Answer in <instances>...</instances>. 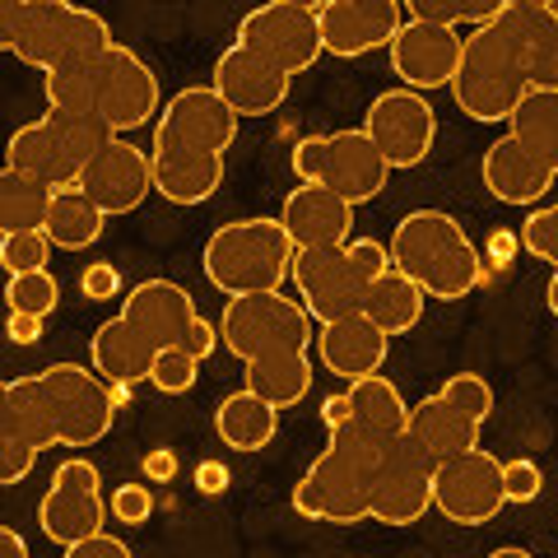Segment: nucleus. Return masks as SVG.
<instances>
[{
  "label": "nucleus",
  "instance_id": "f257e3e1",
  "mask_svg": "<svg viewBox=\"0 0 558 558\" xmlns=\"http://www.w3.org/2000/svg\"><path fill=\"white\" fill-rule=\"evenodd\" d=\"M196 299L172 284V279H145L126 293V303L112 322L98 326V336L89 344L94 373L108 381V387H135V381H149V368L163 349L182 344V336L196 322Z\"/></svg>",
  "mask_w": 558,
  "mask_h": 558
},
{
  "label": "nucleus",
  "instance_id": "f03ea898",
  "mask_svg": "<svg viewBox=\"0 0 558 558\" xmlns=\"http://www.w3.org/2000/svg\"><path fill=\"white\" fill-rule=\"evenodd\" d=\"M43 98L57 112L102 117L112 135H126L149 126V117H159V75L131 47L112 43L89 61H75L43 75Z\"/></svg>",
  "mask_w": 558,
  "mask_h": 558
},
{
  "label": "nucleus",
  "instance_id": "7ed1b4c3",
  "mask_svg": "<svg viewBox=\"0 0 558 558\" xmlns=\"http://www.w3.org/2000/svg\"><path fill=\"white\" fill-rule=\"evenodd\" d=\"M387 457V442L344 424L330 433V442L307 475L293 488V512L312 521H330V526H354V521L373 517V494H377V470Z\"/></svg>",
  "mask_w": 558,
  "mask_h": 558
},
{
  "label": "nucleus",
  "instance_id": "20e7f679",
  "mask_svg": "<svg viewBox=\"0 0 558 558\" xmlns=\"http://www.w3.org/2000/svg\"><path fill=\"white\" fill-rule=\"evenodd\" d=\"M387 252H391V266L400 275H410L438 303L470 299L484 279L480 247L447 209H414V215H405L396 223Z\"/></svg>",
  "mask_w": 558,
  "mask_h": 558
},
{
  "label": "nucleus",
  "instance_id": "39448f33",
  "mask_svg": "<svg viewBox=\"0 0 558 558\" xmlns=\"http://www.w3.org/2000/svg\"><path fill=\"white\" fill-rule=\"evenodd\" d=\"M0 47L33 70H51L89 61L112 47V28L102 14L65 5V0H5L0 5Z\"/></svg>",
  "mask_w": 558,
  "mask_h": 558
},
{
  "label": "nucleus",
  "instance_id": "423d86ee",
  "mask_svg": "<svg viewBox=\"0 0 558 558\" xmlns=\"http://www.w3.org/2000/svg\"><path fill=\"white\" fill-rule=\"evenodd\" d=\"M293 238L279 219H238L209 233L205 242V279L223 299H252V293H279L293 270Z\"/></svg>",
  "mask_w": 558,
  "mask_h": 558
},
{
  "label": "nucleus",
  "instance_id": "0eeeda50",
  "mask_svg": "<svg viewBox=\"0 0 558 558\" xmlns=\"http://www.w3.org/2000/svg\"><path fill=\"white\" fill-rule=\"evenodd\" d=\"M112 126L102 117H89V112H57L47 108L38 121L14 131L10 149H5V168L14 172H28L47 186H75L80 172L94 163L98 149L112 145Z\"/></svg>",
  "mask_w": 558,
  "mask_h": 558
},
{
  "label": "nucleus",
  "instance_id": "6e6552de",
  "mask_svg": "<svg viewBox=\"0 0 558 558\" xmlns=\"http://www.w3.org/2000/svg\"><path fill=\"white\" fill-rule=\"evenodd\" d=\"M317 340L312 317L299 299L284 293H252V299H229L219 317V344L247 368H270V363L307 359V344Z\"/></svg>",
  "mask_w": 558,
  "mask_h": 558
},
{
  "label": "nucleus",
  "instance_id": "1a4fd4ad",
  "mask_svg": "<svg viewBox=\"0 0 558 558\" xmlns=\"http://www.w3.org/2000/svg\"><path fill=\"white\" fill-rule=\"evenodd\" d=\"M293 172L299 182L336 191L349 205H368L387 191L391 163L381 159V149L368 140V131H336V135H307L293 145Z\"/></svg>",
  "mask_w": 558,
  "mask_h": 558
},
{
  "label": "nucleus",
  "instance_id": "9d476101",
  "mask_svg": "<svg viewBox=\"0 0 558 558\" xmlns=\"http://www.w3.org/2000/svg\"><path fill=\"white\" fill-rule=\"evenodd\" d=\"M451 98L470 121H512L517 102L526 98V75H521L508 38L498 33V20L465 38Z\"/></svg>",
  "mask_w": 558,
  "mask_h": 558
},
{
  "label": "nucleus",
  "instance_id": "9b49d317",
  "mask_svg": "<svg viewBox=\"0 0 558 558\" xmlns=\"http://www.w3.org/2000/svg\"><path fill=\"white\" fill-rule=\"evenodd\" d=\"M38 396L57 424L61 447H94L112 433L117 418V387H108L94 368L80 363H51V368L33 373Z\"/></svg>",
  "mask_w": 558,
  "mask_h": 558
},
{
  "label": "nucleus",
  "instance_id": "f8f14e48",
  "mask_svg": "<svg viewBox=\"0 0 558 558\" xmlns=\"http://www.w3.org/2000/svg\"><path fill=\"white\" fill-rule=\"evenodd\" d=\"M238 47H247L252 57L284 70L289 80L303 75V70H312L326 57L317 5H303V0H270V5L252 10L247 20L238 24Z\"/></svg>",
  "mask_w": 558,
  "mask_h": 558
},
{
  "label": "nucleus",
  "instance_id": "ddd939ff",
  "mask_svg": "<svg viewBox=\"0 0 558 558\" xmlns=\"http://www.w3.org/2000/svg\"><path fill=\"white\" fill-rule=\"evenodd\" d=\"M112 517L108 498H102V475L94 461L84 457H70L57 465V475H51L47 494L38 502V526L51 545H80V539H94L102 535V521Z\"/></svg>",
  "mask_w": 558,
  "mask_h": 558
},
{
  "label": "nucleus",
  "instance_id": "4468645a",
  "mask_svg": "<svg viewBox=\"0 0 558 558\" xmlns=\"http://www.w3.org/2000/svg\"><path fill=\"white\" fill-rule=\"evenodd\" d=\"M433 508L457 526H488L508 508V488H502V461L494 451H465L433 470Z\"/></svg>",
  "mask_w": 558,
  "mask_h": 558
},
{
  "label": "nucleus",
  "instance_id": "2eb2a0df",
  "mask_svg": "<svg viewBox=\"0 0 558 558\" xmlns=\"http://www.w3.org/2000/svg\"><path fill=\"white\" fill-rule=\"evenodd\" d=\"M238 112L215 94V84H196L168 98V108L154 121L149 149H186V154H215L223 159L238 140Z\"/></svg>",
  "mask_w": 558,
  "mask_h": 558
},
{
  "label": "nucleus",
  "instance_id": "dca6fc26",
  "mask_svg": "<svg viewBox=\"0 0 558 558\" xmlns=\"http://www.w3.org/2000/svg\"><path fill=\"white\" fill-rule=\"evenodd\" d=\"M289 279L299 284L307 317L322 326L354 317V312H363V299H368V279L354 270L349 247H299Z\"/></svg>",
  "mask_w": 558,
  "mask_h": 558
},
{
  "label": "nucleus",
  "instance_id": "f3484780",
  "mask_svg": "<svg viewBox=\"0 0 558 558\" xmlns=\"http://www.w3.org/2000/svg\"><path fill=\"white\" fill-rule=\"evenodd\" d=\"M363 131L381 149V159L391 168H418L428 159L433 140H438V112L428 108L424 94L414 89H387L373 98Z\"/></svg>",
  "mask_w": 558,
  "mask_h": 558
},
{
  "label": "nucleus",
  "instance_id": "a211bd4d",
  "mask_svg": "<svg viewBox=\"0 0 558 558\" xmlns=\"http://www.w3.org/2000/svg\"><path fill=\"white\" fill-rule=\"evenodd\" d=\"M433 465L428 451L410 433L387 442V457L377 470V494H373V521L381 526H414L433 508Z\"/></svg>",
  "mask_w": 558,
  "mask_h": 558
},
{
  "label": "nucleus",
  "instance_id": "6ab92c4d",
  "mask_svg": "<svg viewBox=\"0 0 558 558\" xmlns=\"http://www.w3.org/2000/svg\"><path fill=\"white\" fill-rule=\"evenodd\" d=\"M317 24H322L326 57L354 61L377 47L391 51L396 33L405 28V5L400 0H322Z\"/></svg>",
  "mask_w": 558,
  "mask_h": 558
},
{
  "label": "nucleus",
  "instance_id": "aec40b11",
  "mask_svg": "<svg viewBox=\"0 0 558 558\" xmlns=\"http://www.w3.org/2000/svg\"><path fill=\"white\" fill-rule=\"evenodd\" d=\"M465 38L457 28H438L424 20H405V28L391 43V70L400 80V89L428 94V89H451L461 65Z\"/></svg>",
  "mask_w": 558,
  "mask_h": 558
},
{
  "label": "nucleus",
  "instance_id": "412c9836",
  "mask_svg": "<svg viewBox=\"0 0 558 558\" xmlns=\"http://www.w3.org/2000/svg\"><path fill=\"white\" fill-rule=\"evenodd\" d=\"M84 196H89L102 215L117 219V215H131V209L145 205V196L154 191V163H149V149L131 145V140H112L108 149L94 154V163L80 172L75 182Z\"/></svg>",
  "mask_w": 558,
  "mask_h": 558
},
{
  "label": "nucleus",
  "instance_id": "4be33fe9",
  "mask_svg": "<svg viewBox=\"0 0 558 558\" xmlns=\"http://www.w3.org/2000/svg\"><path fill=\"white\" fill-rule=\"evenodd\" d=\"M498 33L526 75V89L558 94V14L539 0H508L498 14Z\"/></svg>",
  "mask_w": 558,
  "mask_h": 558
},
{
  "label": "nucleus",
  "instance_id": "5701e85b",
  "mask_svg": "<svg viewBox=\"0 0 558 558\" xmlns=\"http://www.w3.org/2000/svg\"><path fill=\"white\" fill-rule=\"evenodd\" d=\"M215 94L229 102L238 117H270V112L284 108L289 75L233 43L215 65Z\"/></svg>",
  "mask_w": 558,
  "mask_h": 558
},
{
  "label": "nucleus",
  "instance_id": "b1692460",
  "mask_svg": "<svg viewBox=\"0 0 558 558\" xmlns=\"http://www.w3.org/2000/svg\"><path fill=\"white\" fill-rule=\"evenodd\" d=\"M284 233L293 238V247H349V233H354V205L340 201L336 191L299 182L284 201Z\"/></svg>",
  "mask_w": 558,
  "mask_h": 558
},
{
  "label": "nucleus",
  "instance_id": "393cba45",
  "mask_svg": "<svg viewBox=\"0 0 558 558\" xmlns=\"http://www.w3.org/2000/svg\"><path fill=\"white\" fill-rule=\"evenodd\" d=\"M317 354L336 377L363 381L381 373V363L391 354V336L381 326H373L363 312H354V317H340L317 330Z\"/></svg>",
  "mask_w": 558,
  "mask_h": 558
},
{
  "label": "nucleus",
  "instance_id": "a878e982",
  "mask_svg": "<svg viewBox=\"0 0 558 558\" xmlns=\"http://www.w3.org/2000/svg\"><path fill=\"white\" fill-rule=\"evenodd\" d=\"M554 182H558L554 172L526 145H517L512 135H502L484 149V186L502 205H535Z\"/></svg>",
  "mask_w": 558,
  "mask_h": 558
},
{
  "label": "nucleus",
  "instance_id": "bb28decb",
  "mask_svg": "<svg viewBox=\"0 0 558 558\" xmlns=\"http://www.w3.org/2000/svg\"><path fill=\"white\" fill-rule=\"evenodd\" d=\"M480 433L484 424H475L465 410H457L447 396H424L418 405L410 410V438L428 451L433 465H442L451 457H465V451L480 447Z\"/></svg>",
  "mask_w": 558,
  "mask_h": 558
},
{
  "label": "nucleus",
  "instance_id": "cd10ccee",
  "mask_svg": "<svg viewBox=\"0 0 558 558\" xmlns=\"http://www.w3.org/2000/svg\"><path fill=\"white\" fill-rule=\"evenodd\" d=\"M154 191L168 205H201L223 186V159L215 154H186V149H149Z\"/></svg>",
  "mask_w": 558,
  "mask_h": 558
},
{
  "label": "nucleus",
  "instance_id": "c85d7f7f",
  "mask_svg": "<svg viewBox=\"0 0 558 558\" xmlns=\"http://www.w3.org/2000/svg\"><path fill=\"white\" fill-rule=\"evenodd\" d=\"M349 424L363 428V433H373V438L381 442H396V438H405L410 433V405H405V396L396 391V381L387 377H363V381H349Z\"/></svg>",
  "mask_w": 558,
  "mask_h": 558
},
{
  "label": "nucleus",
  "instance_id": "c756f323",
  "mask_svg": "<svg viewBox=\"0 0 558 558\" xmlns=\"http://www.w3.org/2000/svg\"><path fill=\"white\" fill-rule=\"evenodd\" d=\"M215 433L223 438V447H233V451H260V447L275 442L279 410L270 405V400H260V396H252L247 387H242V391L219 400Z\"/></svg>",
  "mask_w": 558,
  "mask_h": 558
},
{
  "label": "nucleus",
  "instance_id": "7c9ffc66",
  "mask_svg": "<svg viewBox=\"0 0 558 558\" xmlns=\"http://www.w3.org/2000/svg\"><path fill=\"white\" fill-rule=\"evenodd\" d=\"M424 299L428 293L414 284L410 275H400L396 266L373 279L368 299H363V317H368L373 326H381L387 336H405V330H414L418 322H424Z\"/></svg>",
  "mask_w": 558,
  "mask_h": 558
},
{
  "label": "nucleus",
  "instance_id": "2f4dec72",
  "mask_svg": "<svg viewBox=\"0 0 558 558\" xmlns=\"http://www.w3.org/2000/svg\"><path fill=\"white\" fill-rule=\"evenodd\" d=\"M51 201H57V186L28 178V172L0 168V229L5 233H43Z\"/></svg>",
  "mask_w": 558,
  "mask_h": 558
},
{
  "label": "nucleus",
  "instance_id": "473e14b6",
  "mask_svg": "<svg viewBox=\"0 0 558 558\" xmlns=\"http://www.w3.org/2000/svg\"><path fill=\"white\" fill-rule=\"evenodd\" d=\"M508 135L517 145H526L539 163L558 178V94L554 89H526V98L517 102V112L508 121Z\"/></svg>",
  "mask_w": 558,
  "mask_h": 558
},
{
  "label": "nucleus",
  "instance_id": "72a5a7b5",
  "mask_svg": "<svg viewBox=\"0 0 558 558\" xmlns=\"http://www.w3.org/2000/svg\"><path fill=\"white\" fill-rule=\"evenodd\" d=\"M102 223H108V215L84 196L80 186H61L57 191V201H51V215H47V238H51V247H61V252H84V247H94V242L102 238Z\"/></svg>",
  "mask_w": 558,
  "mask_h": 558
},
{
  "label": "nucleus",
  "instance_id": "f704fd0d",
  "mask_svg": "<svg viewBox=\"0 0 558 558\" xmlns=\"http://www.w3.org/2000/svg\"><path fill=\"white\" fill-rule=\"evenodd\" d=\"M5 303L10 312H28V317H51L61 303V284H57V275L51 270H33V275H10V284H5Z\"/></svg>",
  "mask_w": 558,
  "mask_h": 558
},
{
  "label": "nucleus",
  "instance_id": "c9c22d12",
  "mask_svg": "<svg viewBox=\"0 0 558 558\" xmlns=\"http://www.w3.org/2000/svg\"><path fill=\"white\" fill-rule=\"evenodd\" d=\"M502 5L508 0H488V5H438V0H410L405 20H424V24H438V28H457L470 24V33L475 28H488L502 14Z\"/></svg>",
  "mask_w": 558,
  "mask_h": 558
},
{
  "label": "nucleus",
  "instance_id": "e433bc0d",
  "mask_svg": "<svg viewBox=\"0 0 558 558\" xmlns=\"http://www.w3.org/2000/svg\"><path fill=\"white\" fill-rule=\"evenodd\" d=\"M196 377H201V359H191L182 344H172V349H163V354L154 359L149 387L163 391V396H186L191 387H196Z\"/></svg>",
  "mask_w": 558,
  "mask_h": 558
},
{
  "label": "nucleus",
  "instance_id": "4c0bfd02",
  "mask_svg": "<svg viewBox=\"0 0 558 558\" xmlns=\"http://www.w3.org/2000/svg\"><path fill=\"white\" fill-rule=\"evenodd\" d=\"M438 396H447L457 410H465L475 424H488V414H494V387L480 377V373H457V377H447Z\"/></svg>",
  "mask_w": 558,
  "mask_h": 558
},
{
  "label": "nucleus",
  "instance_id": "58836bf2",
  "mask_svg": "<svg viewBox=\"0 0 558 558\" xmlns=\"http://www.w3.org/2000/svg\"><path fill=\"white\" fill-rule=\"evenodd\" d=\"M0 260H5L10 275L47 270V260H51V238H47V233H5V238H0Z\"/></svg>",
  "mask_w": 558,
  "mask_h": 558
},
{
  "label": "nucleus",
  "instance_id": "ea45409f",
  "mask_svg": "<svg viewBox=\"0 0 558 558\" xmlns=\"http://www.w3.org/2000/svg\"><path fill=\"white\" fill-rule=\"evenodd\" d=\"M521 247H526L535 260H549L558 270V205H545L521 223Z\"/></svg>",
  "mask_w": 558,
  "mask_h": 558
},
{
  "label": "nucleus",
  "instance_id": "a19ab883",
  "mask_svg": "<svg viewBox=\"0 0 558 558\" xmlns=\"http://www.w3.org/2000/svg\"><path fill=\"white\" fill-rule=\"evenodd\" d=\"M108 508H112V521L145 526L149 512H154V494H149V484H117L112 498H108Z\"/></svg>",
  "mask_w": 558,
  "mask_h": 558
},
{
  "label": "nucleus",
  "instance_id": "79ce46f5",
  "mask_svg": "<svg viewBox=\"0 0 558 558\" xmlns=\"http://www.w3.org/2000/svg\"><path fill=\"white\" fill-rule=\"evenodd\" d=\"M502 488H508V502H535L539 488H545V475L539 465L517 457V461H502Z\"/></svg>",
  "mask_w": 558,
  "mask_h": 558
},
{
  "label": "nucleus",
  "instance_id": "37998d69",
  "mask_svg": "<svg viewBox=\"0 0 558 558\" xmlns=\"http://www.w3.org/2000/svg\"><path fill=\"white\" fill-rule=\"evenodd\" d=\"M80 293L89 303L117 299V293H121V270L112 266V260H94V266H84V275H80Z\"/></svg>",
  "mask_w": 558,
  "mask_h": 558
},
{
  "label": "nucleus",
  "instance_id": "c03bdc74",
  "mask_svg": "<svg viewBox=\"0 0 558 558\" xmlns=\"http://www.w3.org/2000/svg\"><path fill=\"white\" fill-rule=\"evenodd\" d=\"M33 465H38V447L0 438V484H20Z\"/></svg>",
  "mask_w": 558,
  "mask_h": 558
},
{
  "label": "nucleus",
  "instance_id": "a18cd8bd",
  "mask_svg": "<svg viewBox=\"0 0 558 558\" xmlns=\"http://www.w3.org/2000/svg\"><path fill=\"white\" fill-rule=\"evenodd\" d=\"M61 558H135L126 539H117V535H94V539H80V545H70Z\"/></svg>",
  "mask_w": 558,
  "mask_h": 558
},
{
  "label": "nucleus",
  "instance_id": "49530a36",
  "mask_svg": "<svg viewBox=\"0 0 558 558\" xmlns=\"http://www.w3.org/2000/svg\"><path fill=\"white\" fill-rule=\"evenodd\" d=\"M182 349L191 359H209L219 349V322H205V317H196L191 322V330L182 336Z\"/></svg>",
  "mask_w": 558,
  "mask_h": 558
},
{
  "label": "nucleus",
  "instance_id": "de8ad7c7",
  "mask_svg": "<svg viewBox=\"0 0 558 558\" xmlns=\"http://www.w3.org/2000/svg\"><path fill=\"white\" fill-rule=\"evenodd\" d=\"M145 480H149V484H168V480H178V457H172L168 447H154L149 457H145Z\"/></svg>",
  "mask_w": 558,
  "mask_h": 558
},
{
  "label": "nucleus",
  "instance_id": "09e8293b",
  "mask_svg": "<svg viewBox=\"0 0 558 558\" xmlns=\"http://www.w3.org/2000/svg\"><path fill=\"white\" fill-rule=\"evenodd\" d=\"M10 340L14 344H38L43 340V317H28V312H10Z\"/></svg>",
  "mask_w": 558,
  "mask_h": 558
},
{
  "label": "nucleus",
  "instance_id": "8fccbe9b",
  "mask_svg": "<svg viewBox=\"0 0 558 558\" xmlns=\"http://www.w3.org/2000/svg\"><path fill=\"white\" fill-rule=\"evenodd\" d=\"M196 488H201V494H209V498L223 494V488H229V470H223L219 461H201L196 465Z\"/></svg>",
  "mask_w": 558,
  "mask_h": 558
},
{
  "label": "nucleus",
  "instance_id": "3c124183",
  "mask_svg": "<svg viewBox=\"0 0 558 558\" xmlns=\"http://www.w3.org/2000/svg\"><path fill=\"white\" fill-rule=\"evenodd\" d=\"M322 424H326L330 433L349 424V400H344V396H330V400H322Z\"/></svg>",
  "mask_w": 558,
  "mask_h": 558
},
{
  "label": "nucleus",
  "instance_id": "603ef678",
  "mask_svg": "<svg viewBox=\"0 0 558 558\" xmlns=\"http://www.w3.org/2000/svg\"><path fill=\"white\" fill-rule=\"evenodd\" d=\"M0 558H28L24 535L14 531V526H5V531H0Z\"/></svg>",
  "mask_w": 558,
  "mask_h": 558
},
{
  "label": "nucleus",
  "instance_id": "864d4df0",
  "mask_svg": "<svg viewBox=\"0 0 558 558\" xmlns=\"http://www.w3.org/2000/svg\"><path fill=\"white\" fill-rule=\"evenodd\" d=\"M488 558H531V554H526V549H517V545H502V549H494Z\"/></svg>",
  "mask_w": 558,
  "mask_h": 558
},
{
  "label": "nucleus",
  "instance_id": "5fc2aeb1",
  "mask_svg": "<svg viewBox=\"0 0 558 558\" xmlns=\"http://www.w3.org/2000/svg\"><path fill=\"white\" fill-rule=\"evenodd\" d=\"M545 299H549V312L558 317V270H554V279H549V293H545Z\"/></svg>",
  "mask_w": 558,
  "mask_h": 558
},
{
  "label": "nucleus",
  "instance_id": "6e6d98bb",
  "mask_svg": "<svg viewBox=\"0 0 558 558\" xmlns=\"http://www.w3.org/2000/svg\"><path fill=\"white\" fill-rule=\"evenodd\" d=\"M531 558H535V554H531Z\"/></svg>",
  "mask_w": 558,
  "mask_h": 558
}]
</instances>
